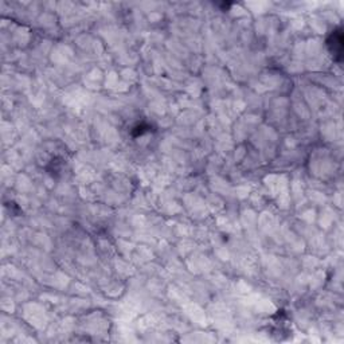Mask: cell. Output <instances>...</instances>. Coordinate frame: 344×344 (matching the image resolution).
Returning a JSON list of instances; mask_svg holds the SVG:
<instances>
[{
	"mask_svg": "<svg viewBox=\"0 0 344 344\" xmlns=\"http://www.w3.org/2000/svg\"><path fill=\"white\" fill-rule=\"evenodd\" d=\"M327 47L332 55L333 61L341 62L343 59V30L340 27L333 30L327 38Z\"/></svg>",
	"mask_w": 344,
	"mask_h": 344,
	"instance_id": "1",
	"label": "cell"
},
{
	"mask_svg": "<svg viewBox=\"0 0 344 344\" xmlns=\"http://www.w3.org/2000/svg\"><path fill=\"white\" fill-rule=\"evenodd\" d=\"M152 127L151 124H148V122H139V124H136L135 127L132 128V131H131V135H132L133 137H141L144 136V135H147V133H149L152 131Z\"/></svg>",
	"mask_w": 344,
	"mask_h": 344,
	"instance_id": "2",
	"label": "cell"
}]
</instances>
